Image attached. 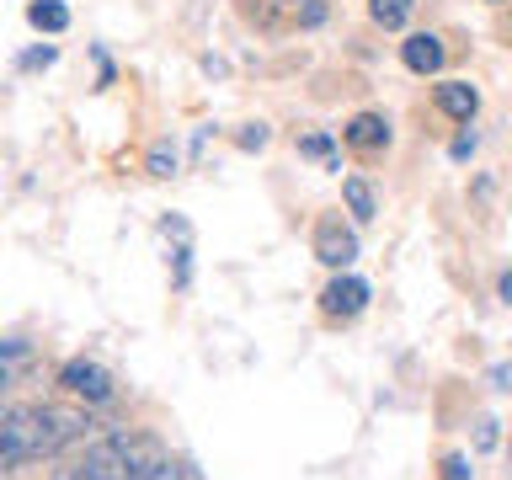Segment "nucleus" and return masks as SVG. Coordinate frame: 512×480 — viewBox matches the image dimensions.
<instances>
[{
  "label": "nucleus",
  "mask_w": 512,
  "mask_h": 480,
  "mask_svg": "<svg viewBox=\"0 0 512 480\" xmlns=\"http://www.w3.org/2000/svg\"><path fill=\"white\" fill-rule=\"evenodd\" d=\"M91 438V416L80 406H6L0 411V454L6 464H32V459H59L64 448Z\"/></svg>",
  "instance_id": "obj_1"
},
{
  "label": "nucleus",
  "mask_w": 512,
  "mask_h": 480,
  "mask_svg": "<svg viewBox=\"0 0 512 480\" xmlns=\"http://www.w3.org/2000/svg\"><path fill=\"white\" fill-rule=\"evenodd\" d=\"M160 459H171V454L150 432H102L70 464H59L48 480H134L144 470H155Z\"/></svg>",
  "instance_id": "obj_2"
},
{
  "label": "nucleus",
  "mask_w": 512,
  "mask_h": 480,
  "mask_svg": "<svg viewBox=\"0 0 512 480\" xmlns=\"http://www.w3.org/2000/svg\"><path fill=\"white\" fill-rule=\"evenodd\" d=\"M59 390L86 400V406H102V400H112V374L102 363H91V358H70L59 368Z\"/></svg>",
  "instance_id": "obj_3"
},
{
  "label": "nucleus",
  "mask_w": 512,
  "mask_h": 480,
  "mask_svg": "<svg viewBox=\"0 0 512 480\" xmlns=\"http://www.w3.org/2000/svg\"><path fill=\"white\" fill-rule=\"evenodd\" d=\"M363 304H368V283H363V278H352V272L331 278V283H326V294H320V310H326L331 320L363 315Z\"/></svg>",
  "instance_id": "obj_4"
},
{
  "label": "nucleus",
  "mask_w": 512,
  "mask_h": 480,
  "mask_svg": "<svg viewBox=\"0 0 512 480\" xmlns=\"http://www.w3.org/2000/svg\"><path fill=\"white\" fill-rule=\"evenodd\" d=\"M315 256L326 267H347L352 256H358V235H352L342 219H320L315 224Z\"/></svg>",
  "instance_id": "obj_5"
},
{
  "label": "nucleus",
  "mask_w": 512,
  "mask_h": 480,
  "mask_svg": "<svg viewBox=\"0 0 512 480\" xmlns=\"http://www.w3.org/2000/svg\"><path fill=\"white\" fill-rule=\"evenodd\" d=\"M400 59H406V70H416V75H438L443 70V43L432 38V32H416V38L400 43Z\"/></svg>",
  "instance_id": "obj_6"
},
{
  "label": "nucleus",
  "mask_w": 512,
  "mask_h": 480,
  "mask_svg": "<svg viewBox=\"0 0 512 480\" xmlns=\"http://www.w3.org/2000/svg\"><path fill=\"white\" fill-rule=\"evenodd\" d=\"M342 139L352 150H384V144H390V123H384L379 112H358V118L342 128Z\"/></svg>",
  "instance_id": "obj_7"
},
{
  "label": "nucleus",
  "mask_w": 512,
  "mask_h": 480,
  "mask_svg": "<svg viewBox=\"0 0 512 480\" xmlns=\"http://www.w3.org/2000/svg\"><path fill=\"white\" fill-rule=\"evenodd\" d=\"M438 107L448 112V118L470 123L475 112H480V91L470 86V80H443V86H438Z\"/></svg>",
  "instance_id": "obj_8"
},
{
  "label": "nucleus",
  "mask_w": 512,
  "mask_h": 480,
  "mask_svg": "<svg viewBox=\"0 0 512 480\" xmlns=\"http://www.w3.org/2000/svg\"><path fill=\"white\" fill-rule=\"evenodd\" d=\"M27 22L43 27V32H64V27H70V11H64L59 0H32V6H27Z\"/></svg>",
  "instance_id": "obj_9"
},
{
  "label": "nucleus",
  "mask_w": 512,
  "mask_h": 480,
  "mask_svg": "<svg viewBox=\"0 0 512 480\" xmlns=\"http://www.w3.org/2000/svg\"><path fill=\"white\" fill-rule=\"evenodd\" d=\"M342 198H347V208H352V219H374V192H368V182L347 176V182H342Z\"/></svg>",
  "instance_id": "obj_10"
},
{
  "label": "nucleus",
  "mask_w": 512,
  "mask_h": 480,
  "mask_svg": "<svg viewBox=\"0 0 512 480\" xmlns=\"http://www.w3.org/2000/svg\"><path fill=\"white\" fill-rule=\"evenodd\" d=\"M134 480H203V475L192 470L187 459H160L155 470H144V475H134Z\"/></svg>",
  "instance_id": "obj_11"
},
{
  "label": "nucleus",
  "mask_w": 512,
  "mask_h": 480,
  "mask_svg": "<svg viewBox=\"0 0 512 480\" xmlns=\"http://www.w3.org/2000/svg\"><path fill=\"white\" fill-rule=\"evenodd\" d=\"M374 22L379 27H406V16H411V0H374Z\"/></svg>",
  "instance_id": "obj_12"
},
{
  "label": "nucleus",
  "mask_w": 512,
  "mask_h": 480,
  "mask_svg": "<svg viewBox=\"0 0 512 480\" xmlns=\"http://www.w3.org/2000/svg\"><path fill=\"white\" fill-rule=\"evenodd\" d=\"M16 363H22V342H6V347H0V384L11 379V368H16Z\"/></svg>",
  "instance_id": "obj_13"
},
{
  "label": "nucleus",
  "mask_w": 512,
  "mask_h": 480,
  "mask_svg": "<svg viewBox=\"0 0 512 480\" xmlns=\"http://www.w3.org/2000/svg\"><path fill=\"white\" fill-rule=\"evenodd\" d=\"M443 480H470V459H464V454H448V459H443Z\"/></svg>",
  "instance_id": "obj_14"
},
{
  "label": "nucleus",
  "mask_w": 512,
  "mask_h": 480,
  "mask_svg": "<svg viewBox=\"0 0 512 480\" xmlns=\"http://www.w3.org/2000/svg\"><path fill=\"white\" fill-rule=\"evenodd\" d=\"M491 384H496V390H512V368L496 363V368H491Z\"/></svg>",
  "instance_id": "obj_15"
},
{
  "label": "nucleus",
  "mask_w": 512,
  "mask_h": 480,
  "mask_svg": "<svg viewBox=\"0 0 512 480\" xmlns=\"http://www.w3.org/2000/svg\"><path fill=\"white\" fill-rule=\"evenodd\" d=\"M150 166H155V176H171V155H166V150H155V155H150Z\"/></svg>",
  "instance_id": "obj_16"
},
{
  "label": "nucleus",
  "mask_w": 512,
  "mask_h": 480,
  "mask_svg": "<svg viewBox=\"0 0 512 480\" xmlns=\"http://www.w3.org/2000/svg\"><path fill=\"white\" fill-rule=\"evenodd\" d=\"M480 448H496V422H480Z\"/></svg>",
  "instance_id": "obj_17"
},
{
  "label": "nucleus",
  "mask_w": 512,
  "mask_h": 480,
  "mask_svg": "<svg viewBox=\"0 0 512 480\" xmlns=\"http://www.w3.org/2000/svg\"><path fill=\"white\" fill-rule=\"evenodd\" d=\"M496 288H502V304L512 310V272H502V283H496Z\"/></svg>",
  "instance_id": "obj_18"
},
{
  "label": "nucleus",
  "mask_w": 512,
  "mask_h": 480,
  "mask_svg": "<svg viewBox=\"0 0 512 480\" xmlns=\"http://www.w3.org/2000/svg\"><path fill=\"white\" fill-rule=\"evenodd\" d=\"M6 470H11V464H6V454H0V475H6Z\"/></svg>",
  "instance_id": "obj_19"
}]
</instances>
